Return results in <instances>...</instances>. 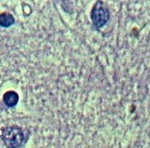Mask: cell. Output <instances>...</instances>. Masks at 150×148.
Returning a JSON list of instances; mask_svg holds the SVG:
<instances>
[{"label": "cell", "instance_id": "obj_1", "mask_svg": "<svg viewBox=\"0 0 150 148\" xmlns=\"http://www.w3.org/2000/svg\"><path fill=\"white\" fill-rule=\"evenodd\" d=\"M2 139L7 148H19L24 142V134L17 126L3 129Z\"/></svg>", "mask_w": 150, "mask_h": 148}, {"label": "cell", "instance_id": "obj_4", "mask_svg": "<svg viewBox=\"0 0 150 148\" xmlns=\"http://www.w3.org/2000/svg\"><path fill=\"white\" fill-rule=\"evenodd\" d=\"M14 24V18L9 13L0 14V25L2 27H9Z\"/></svg>", "mask_w": 150, "mask_h": 148}, {"label": "cell", "instance_id": "obj_3", "mask_svg": "<svg viewBox=\"0 0 150 148\" xmlns=\"http://www.w3.org/2000/svg\"><path fill=\"white\" fill-rule=\"evenodd\" d=\"M18 101V96L14 91H8L4 96V102L8 107H14Z\"/></svg>", "mask_w": 150, "mask_h": 148}, {"label": "cell", "instance_id": "obj_2", "mask_svg": "<svg viewBox=\"0 0 150 148\" xmlns=\"http://www.w3.org/2000/svg\"><path fill=\"white\" fill-rule=\"evenodd\" d=\"M110 18V12L108 9L100 1L97 2L91 11V19L94 26L97 29L103 27Z\"/></svg>", "mask_w": 150, "mask_h": 148}]
</instances>
